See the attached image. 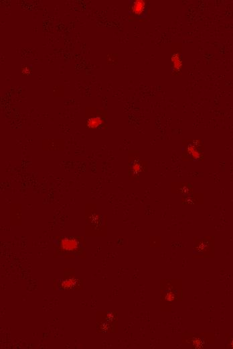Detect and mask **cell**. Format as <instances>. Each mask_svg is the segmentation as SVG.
<instances>
[{"label":"cell","mask_w":233,"mask_h":349,"mask_svg":"<svg viewBox=\"0 0 233 349\" xmlns=\"http://www.w3.org/2000/svg\"><path fill=\"white\" fill-rule=\"evenodd\" d=\"M172 62L173 64V68L176 71H180L182 67V61L180 55L178 53H175L172 56Z\"/></svg>","instance_id":"3"},{"label":"cell","mask_w":233,"mask_h":349,"mask_svg":"<svg viewBox=\"0 0 233 349\" xmlns=\"http://www.w3.org/2000/svg\"><path fill=\"white\" fill-rule=\"evenodd\" d=\"M75 283L76 282L74 279H69L64 281V282L62 283V285L63 286L64 288H70L72 287L74 285Z\"/></svg>","instance_id":"5"},{"label":"cell","mask_w":233,"mask_h":349,"mask_svg":"<svg viewBox=\"0 0 233 349\" xmlns=\"http://www.w3.org/2000/svg\"><path fill=\"white\" fill-rule=\"evenodd\" d=\"M145 7V3L143 0H136L135 1L132 6V10L135 14L141 15L144 12Z\"/></svg>","instance_id":"2"},{"label":"cell","mask_w":233,"mask_h":349,"mask_svg":"<svg viewBox=\"0 0 233 349\" xmlns=\"http://www.w3.org/2000/svg\"><path fill=\"white\" fill-rule=\"evenodd\" d=\"M62 247L65 250H73L78 247V242L73 239H64L62 241Z\"/></svg>","instance_id":"1"},{"label":"cell","mask_w":233,"mask_h":349,"mask_svg":"<svg viewBox=\"0 0 233 349\" xmlns=\"http://www.w3.org/2000/svg\"><path fill=\"white\" fill-rule=\"evenodd\" d=\"M102 121L101 118L94 117L88 119L87 121V126L91 128H95L99 126L102 124Z\"/></svg>","instance_id":"4"}]
</instances>
